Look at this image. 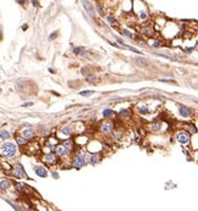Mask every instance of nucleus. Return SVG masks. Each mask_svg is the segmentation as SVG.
<instances>
[{
  "label": "nucleus",
  "mask_w": 198,
  "mask_h": 211,
  "mask_svg": "<svg viewBox=\"0 0 198 211\" xmlns=\"http://www.w3.org/2000/svg\"><path fill=\"white\" fill-rule=\"evenodd\" d=\"M139 17H141V20H146L147 18V14H146V11H139Z\"/></svg>",
  "instance_id": "a878e982"
},
{
  "label": "nucleus",
  "mask_w": 198,
  "mask_h": 211,
  "mask_svg": "<svg viewBox=\"0 0 198 211\" xmlns=\"http://www.w3.org/2000/svg\"><path fill=\"white\" fill-rule=\"evenodd\" d=\"M130 115H131V114H130V111L126 110V109H124V110H121V111H120V116H121V117H130Z\"/></svg>",
  "instance_id": "6ab92c4d"
},
{
  "label": "nucleus",
  "mask_w": 198,
  "mask_h": 211,
  "mask_svg": "<svg viewBox=\"0 0 198 211\" xmlns=\"http://www.w3.org/2000/svg\"><path fill=\"white\" fill-rule=\"evenodd\" d=\"M16 188H17L20 192H21V190H23V186H22V184H16Z\"/></svg>",
  "instance_id": "c85d7f7f"
},
{
  "label": "nucleus",
  "mask_w": 198,
  "mask_h": 211,
  "mask_svg": "<svg viewBox=\"0 0 198 211\" xmlns=\"http://www.w3.org/2000/svg\"><path fill=\"white\" fill-rule=\"evenodd\" d=\"M160 127H161L160 123H153V125H152V129H153V131H158Z\"/></svg>",
  "instance_id": "393cba45"
},
{
  "label": "nucleus",
  "mask_w": 198,
  "mask_h": 211,
  "mask_svg": "<svg viewBox=\"0 0 198 211\" xmlns=\"http://www.w3.org/2000/svg\"><path fill=\"white\" fill-rule=\"evenodd\" d=\"M115 115V112L112 111L111 109H105L103 111V116H104V118H108V117H110V116H114Z\"/></svg>",
  "instance_id": "4468645a"
},
{
  "label": "nucleus",
  "mask_w": 198,
  "mask_h": 211,
  "mask_svg": "<svg viewBox=\"0 0 198 211\" xmlns=\"http://www.w3.org/2000/svg\"><path fill=\"white\" fill-rule=\"evenodd\" d=\"M83 6L86 9V11L88 12V15L91 16V17H95V11H94V6L92 5V3L89 1V0H83Z\"/></svg>",
  "instance_id": "7ed1b4c3"
},
{
  "label": "nucleus",
  "mask_w": 198,
  "mask_h": 211,
  "mask_svg": "<svg viewBox=\"0 0 198 211\" xmlns=\"http://www.w3.org/2000/svg\"><path fill=\"white\" fill-rule=\"evenodd\" d=\"M56 36H58L56 33H53V34H51V36L49 37V40H53V39H54V38H56Z\"/></svg>",
  "instance_id": "c756f323"
},
{
  "label": "nucleus",
  "mask_w": 198,
  "mask_h": 211,
  "mask_svg": "<svg viewBox=\"0 0 198 211\" xmlns=\"http://www.w3.org/2000/svg\"><path fill=\"white\" fill-rule=\"evenodd\" d=\"M136 63L141 67H147L148 66V62L146 61V59H136Z\"/></svg>",
  "instance_id": "2eb2a0df"
},
{
  "label": "nucleus",
  "mask_w": 198,
  "mask_h": 211,
  "mask_svg": "<svg viewBox=\"0 0 198 211\" xmlns=\"http://www.w3.org/2000/svg\"><path fill=\"white\" fill-rule=\"evenodd\" d=\"M32 102H26V104H23V106H31Z\"/></svg>",
  "instance_id": "e433bc0d"
},
{
  "label": "nucleus",
  "mask_w": 198,
  "mask_h": 211,
  "mask_svg": "<svg viewBox=\"0 0 198 211\" xmlns=\"http://www.w3.org/2000/svg\"><path fill=\"white\" fill-rule=\"evenodd\" d=\"M98 11H99L100 14H103V9H102V6H100V4H98Z\"/></svg>",
  "instance_id": "473e14b6"
},
{
  "label": "nucleus",
  "mask_w": 198,
  "mask_h": 211,
  "mask_svg": "<svg viewBox=\"0 0 198 211\" xmlns=\"http://www.w3.org/2000/svg\"><path fill=\"white\" fill-rule=\"evenodd\" d=\"M44 161L48 162V164H55L56 161H58V157H56V155L54 153H49V154H47L44 156Z\"/></svg>",
  "instance_id": "0eeeda50"
},
{
  "label": "nucleus",
  "mask_w": 198,
  "mask_h": 211,
  "mask_svg": "<svg viewBox=\"0 0 198 211\" xmlns=\"http://www.w3.org/2000/svg\"><path fill=\"white\" fill-rule=\"evenodd\" d=\"M108 22H109V23L110 24H112V26H116V21H115V18H114V17H111V16H109V17H108Z\"/></svg>",
  "instance_id": "b1692460"
},
{
  "label": "nucleus",
  "mask_w": 198,
  "mask_h": 211,
  "mask_svg": "<svg viewBox=\"0 0 198 211\" xmlns=\"http://www.w3.org/2000/svg\"><path fill=\"white\" fill-rule=\"evenodd\" d=\"M94 93V92H93V90H84V92H81V95H86V96H87V95H91V94H93Z\"/></svg>",
  "instance_id": "bb28decb"
},
{
  "label": "nucleus",
  "mask_w": 198,
  "mask_h": 211,
  "mask_svg": "<svg viewBox=\"0 0 198 211\" xmlns=\"http://www.w3.org/2000/svg\"><path fill=\"white\" fill-rule=\"evenodd\" d=\"M121 33L124 34V36H126V37H128V38H133V34H131L128 31H126V29H122L121 31Z\"/></svg>",
  "instance_id": "4be33fe9"
},
{
  "label": "nucleus",
  "mask_w": 198,
  "mask_h": 211,
  "mask_svg": "<svg viewBox=\"0 0 198 211\" xmlns=\"http://www.w3.org/2000/svg\"><path fill=\"white\" fill-rule=\"evenodd\" d=\"M138 111H139V114H142V115H146V114H148V108L147 106H139V109H138Z\"/></svg>",
  "instance_id": "aec40b11"
},
{
  "label": "nucleus",
  "mask_w": 198,
  "mask_h": 211,
  "mask_svg": "<svg viewBox=\"0 0 198 211\" xmlns=\"http://www.w3.org/2000/svg\"><path fill=\"white\" fill-rule=\"evenodd\" d=\"M186 51H187V53H192V51H193V48H187Z\"/></svg>",
  "instance_id": "72a5a7b5"
},
{
  "label": "nucleus",
  "mask_w": 198,
  "mask_h": 211,
  "mask_svg": "<svg viewBox=\"0 0 198 211\" xmlns=\"http://www.w3.org/2000/svg\"><path fill=\"white\" fill-rule=\"evenodd\" d=\"M11 187V182L10 181H1L0 182V188L3 189V190H6L9 188Z\"/></svg>",
  "instance_id": "ddd939ff"
},
{
  "label": "nucleus",
  "mask_w": 198,
  "mask_h": 211,
  "mask_svg": "<svg viewBox=\"0 0 198 211\" xmlns=\"http://www.w3.org/2000/svg\"><path fill=\"white\" fill-rule=\"evenodd\" d=\"M12 174L15 176L16 178H24V177H27V174H26V172H24L23 167H22L21 165H16V166H14Z\"/></svg>",
  "instance_id": "f03ea898"
},
{
  "label": "nucleus",
  "mask_w": 198,
  "mask_h": 211,
  "mask_svg": "<svg viewBox=\"0 0 198 211\" xmlns=\"http://www.w3.org/2000/svg\"><path fill=\"white\" fill-rule=\"evenodd\" d=\"M88 160H89V164H91V165L98 164V161H99V159H98L97 155H91V156L88 157Z\"/></svg>",
  "instance_id": "f3484780"
},
{
  "label": "nucleus",
  "mask_w": 198,
  "mask_h": 211,
  "mask_svg": "<svg viewBox=\"0 0 198 211\" xmlns=\"http://www.w3.org/2000/svg\"><path fill=\"white\" fill-rule=\"evenodd\" d=\"M66 148L69 149V150H71L72 149V147H73V143L72 142H70V140H67V142H65V144H64Z\"/></svg>",
  "instance_id": "5701e85b"
},
{
  "label": "nucleus",
  "mask_w": 198,
  "mask_h": 211,
  "mask_svg": "<svg viewBox=\"0 0 198 211\" xmlns=\"http://www.w3.org/2000/svg\"><path fill=\"white\" fill-rule=\"evenodd\" d=\"M32 4H33L34 6H38V5H39V3H38V0H32Z\"/></svg>",
  "instance_id": "2f4dec72"
},
{
  "label": "nucleus",
  "mask_w": 198,
  "mask_h": 211,
  "mask_svg": "<svg viewBox=\"0 0 198 211\" xmlns=\"http://www.w3.org/2000/svg\"><path fill=\"white\" fill-rule=\"evenodd\" d=\"M34 172H36V174L37 176H39L42 178H45L48 176V171L45 170V167H40V166H37L36 168H34Z\"/></svg>",
  "instance_id": "423d86ee"
},
{
  "label": "nucleus",
  "mask_w": 198,
  "mask_h": 211,
  "mask_svg": "<svg viewBox=\"0 0 198 211\" xmlns=\"http://www.w3.org/2000/svg\"><path fill=\"white\" fill-rule=\"evenodd\" d=\"M152 45H153V47H160V43H159V42H153Z\"/></svg>",
  "instance_id": "7c9ffc66"
},
{
  "label": "nucleus",
  "mask_w": 198,
  "mask_h": 211,
  "mask_svg": "<svg viewBox=\"0 0 198 211\" xmlns=\"http://www.w3.org/2000/svg\"><path fill=\"white\" fill-rule=\"evenodd\" d=\"M16 142H17L20 145H24V144H27V139H26L24 137H16Z\"/></svg>",
  "instance_id": "a211bd4d"
},
{
  "label": "nucleus",
  "mask_w": 198,
  "mask_h": 211,
  "mask_svg": "<svg viewBox=\"0 0 198 211\" xmlns=\"http://www.w3.org/2000/svg\"><path fill=\"white\" fill-rule=\"evenodd\" d=\"M9 138H10V133H9L8 131H1V132H0V139L8 140Z\"/></svg>",
  "instance_id": "dca6fc26"
},
{
  "label": "nucleus",
  "mask_w": 198,
  "mask_h": 211,
  "mask_svg": "<svg viewBox=\"0 0 198 211\" xmlns=\"http://www.w3.org/2000/svg\"><path fill=\"white\" fill-rule=\"evenodd\" d=\"M17 153V148L14 143H10V142H6L4 143L1 147H0V154L3 155L4 157H14Z\"/></svg>",
  "instance_id": "f257e3e1"
},
{
  "label": "nucleus",
  "mask_w": 198,
  "mask_h": 211,
  "mask_svg": "<svg viewBox=\"0 0 198 211\" xmlns=\"http://www.w3.org/2000/svg\"><path fill=\"white\" fill-rule=\"evenodd\" d=\"M73 54L82 55V56H87L88 51L86 50V49H83V48H75V49H73Z\"/></svg>",
  "instance_id": "9b49d317"
},
{
  "label": "nucleus",
  "mask_w": 198,
  "mask_h": 211,
  "mask_svg": "<svg viewBox=\"0 0 198 211\" xmlns=\"http://www.w3.org/2000/svg\"><path fill=\"white\" fill-rule=\"evenodd\" d=\"M16 1H17L18 4H24V1H26V0H16Z\"/></svg>",
  "instance_id": "c9c22d12"
},
{
  "label": "nucleus",
  "mask_w": 198,
  "mask_h": 211,
  "mask_svg": "<svg viewBox=\"0 0 198 211\" xmlns=\"http://www.w3.org/2000/svg\"><path fill=\"white\" fill-rule=\"evenodd\" d=\"M84 165H86L84 155H78V157L75 159V161H73V167H76V168H82Z\"/></svg>",
  "instance_id": "20e7f679"
},
{
  "label": "nucleus",
  "mask_w": 198,
  "mask_h": 211,
  "mask_svg": "<svg viewBox=\"0 0 198 211\" xmlns=\"http://www.w3.org/2000/svg\"><path fill=\"white\" fill-rule=\"evenodd\" d=\"M22 134H23V137L26 139H33L34 135H36V133H34L33 129H26V131H23Z\"/></svg>",
  "instance_id": "9d476101"
},
{
  "label": "nucleus",
  "mask_w": 198,
  "mask_h": 211,
  "mask_svg": "<svg viewBox=\"0 0 198 211\" xmlns=\"http://www.w3.org/2000/svg\"><path fill=\"white\" fill-rule=\"evenodd\" d=\"M71 128H70V127H64L63 128V133H65V134H66V135H70V134H71Z\"/></svg>",
  "instance_id": "412c9836"
},
{
  "label": "nucleus",
  "mask_w": 198,
  "mask_h": 211,
  "mask_svg": "<svg viewBox=\"0 0 198 211\" xmlns=\"http://www.w3.org/2000/svg\"><path fill=\"white\" fill-rule=\"evenodd\" d=\"M56 154L59 156H65V155L69 154V149L65 145H59V147H56Z\"/></svg>",
  "instance_id": "6e6552de"
},
{
  "label": "nucleus",
  "mask_w": 198,
  "mask_h": 211,
  "mask_svg": "<svg viewBox=\"0 0 198 211\" xmlns=\"http://www.w3.org/2000/svg\"><path fill=\"white\" fill-rule=\"evenodd\" d=\"M51 176H53L54 178H59V173H58V172H55V171L51 172Z\"/></svg>",
  "instance_id": "cd10ccee"
},
{
  "label": "nucleus",
  "mask_w": 198,
  "mask_h": 211,
  "mask_svg": "<svg viewBox=\"0 0 198 211\" xmlns=\"http://www.w3.org/2000/svg\"><path fill=\"white\" fill-rule=\"evenodd\" d=\"M176 138H177V142L181 143V144H186V143L190 142V135H188V133L186 132H180Z\"/></svg>",
  "instance_id": "39448f33"
},
{
  "label": "nucleus",
  "mask_w": 198,
  "mask_h": 211,
  "mask_svg": "<svg viewBox=\"0 0 198 211\" xmlns=\"http://www.w3.org/2000/svg\"><path fill=\"white\" fill-rule=\"evenodd\" d=\"M112 125H111L110 122H104L103 125H102V131H103L105 134H109V133L112 132Z\"/></svg>",
  "instance_id": "1a4fd4ad"
},
{
  "label": "nucleus",
  "mask_w": 198,
  "mask_h": 211,
  "mask_svg": "<svg viewBox=\"0 0 198 211\" xmlns=\"http://www.w3.org/2000/svg\"><path fill=\"white\" fill-rule=\"evenodd\" d=\"M180 114L182 115L183 117H188V116H191L192 111H191V109H188V108H185V106H182V108L180 109Z\"/></svg>",
  "instance_id": "f8f14e48"
},
{
  "label": "nucleus",
  "mask_w": 198,
  "mask_h": 211,
  "mask_svg": "<svg viewBox=\"0 0 198 211\" xmlns=\"http://www.w3.org/2000/svg\"><path fill=\"white\" fill-rule=\"evenodd\" d=\"M161 82H167V83H173V81H169V79H160Z\"/></svg>",
  "instance_id": "f704fd0d"
}]
</instances>
